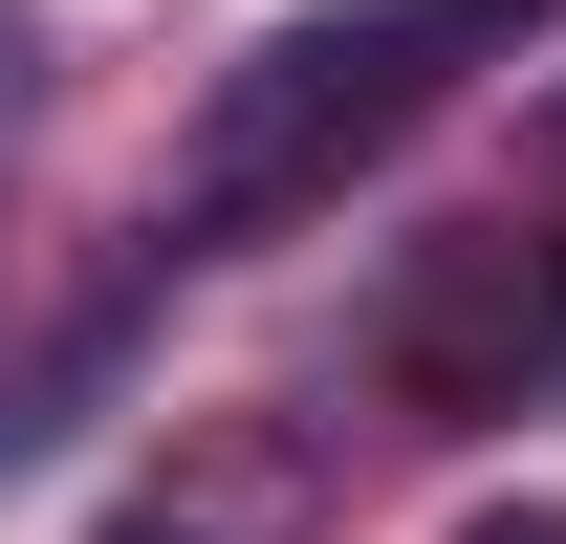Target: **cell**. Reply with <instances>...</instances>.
Here are the masks:
<instances>
[{
	"instance_id": "cell-1",
	"label": "cell",
	"mask_w": 566,
	"mask_h": 544,
	"mask_svg": "<svg viewBox=\"0 0 566 544\" xmlns=\"http://www.w3.org/2000/svg\"><path fill=\"white\" fill-rule=\"evenodd\" d=\"M545 22L566 0H305V22H262V44L197 87V132H175V240H283V218H327L415 109H458L480 66H523Z\"/></svg>"
},
{
	"instance_id": "cell-2",
	"label": "cell",
	"mask_w": 566,
	"mask_h": 544,
	"mask_svg": "<svg viewBox=\"0 0 566 544\" xmlns=\"http://www.w3.org/2000/svg\"><path fill=\"white\" fill-rule=\"evenodd\" d=\"M370 370L436 414V436H480V414H523L566 370V240H436L415 283H392V327H370Z\"/></svg>"
},
{
	"instance_id": "cell-3",
	"label": "cell",
	"mask_w": 566,
	"mask_h": 544,
	"mask_svg": "<svg viewBox=\"0 0 566 544\" xmlns=\"http://www.w3.org/2000/svg\"><path fill=\"white\" fill-rule=\"evenodd\" d=\"M458 544H566V501H480V523H458Z\"/></svg>"
},
{
	"instance_id": "cell-4",
	"label": "cell",
	"mask_w": 566,
	"mask_h": 544,
	"mask_svg": "<svg viewBox=\"0 0 566 544\" xmlns=\"http://www.w3.org/2000/svg\"><path fill=\"white\" fill-rule=\"evenodd\" d=\"M109 544H197V523H109Z\"/></svg>"
},
{
	"instance_id": "cell-5",
	"label": "cell",
	"mask_w": 566,
	"mask_h": 544,
	"mask_svg": "<svg viewBox=\"0 0 566 544\" xmlns=\"http://www.w3.org/2000/svg\"><path fill=\"white\" fill-rule=\"evenodd\" d=\"M545 132H566V87H545Z\"/></svg>"
},
{
	"instance_id": "cell-6",
	"label": "cell",
	"mask_w": 566,
	"mask_h": 544,
	"mask_svg": "<svg viewBox=\"0 0 566 544\" xmlns=\"http://www.w3.org/2000/svg\"><path fill=\"white\" fill-rule=\"evenodd\" d=\"M0 22H22V0H0Z\"/></svg>"
}]
</instances>
